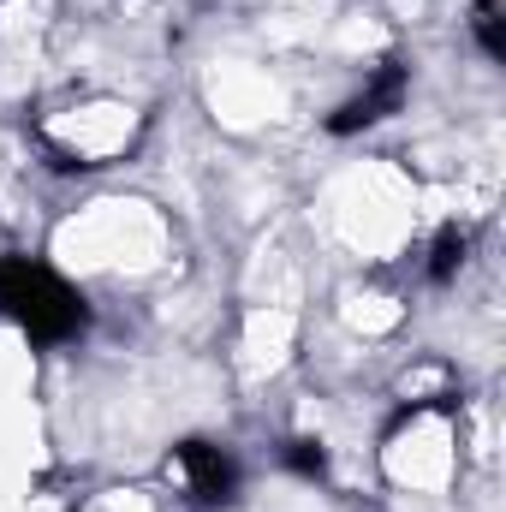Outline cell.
Masks as SVG:
<instances>
[{
  "instance_id": "cell-1",
  "label": "cell",
  "mask_w": 506,
  "mask_h": 512,
  "mask_svg": "<svg viewBox=\"0 0 506 512\" xmlns=\"http://www.w3.org/2000/svg\"><path fill=\"white\" fill-rule=\"evenodd\" d=\"M0 304L36 340H66V334L84 328V298L36 262H0Z\"/></svg>"
},
{
  "instance_id": "cell-2",
  "label": "cell",
  "mask_w": 506,
  "mask_h": 512,
  "mask_svg": "<svg viewBox=\"0 0 506 512\" xmlns=\"http://www.w3.org/2000/svg\"><path fill=\"white\" fill-rule=\"evenodd\" d=\"M173 453H179V465L191 471V495H197V501H209V507H227V501H233L239 471H233V459H227L221 447H209V441H179Z\"/></svg>"
},
{
  "instance_id": "cell-3",
  "label": "cell",
  "mask_w": 506,
  "mask_h": 512,
  "mask_svg": "<svg viewBox=\"0 0 506 512\" xmlns=\"http://www.w3.org/2000/svg\"><path fill=\"white\" fill-rule=\"evenodd\" d=\"M399 96H405V66H381V78L364 90V96H352L346 108H334V114H328V131H334V137H346V131L376 126L381 114H393V108H399Z\"/></svg>"
},
{
  "instance_id": "cell-4",
  "label": "cell",
  "mask_w": 506,
  "mask_h": 512,
  "mask_svg": "<svg viewBox=\"0 0 506 512\" xmlns=\"http://www.w3.org/2000/svg\"><path fill=\"white\" fill-rule=\"evenodd\" d=\"M477 42H483V54L489 60H506V30H501V6L495 0H477Z\"/></svg>"
},
{
  "instance_id": "cell-5",
  "label": "cell",
  "mask_w": 506,
  "mask_h": 512,
  "mask_svg": "<svg viewBox=\"0 0 506 512\" xmlns=\"http://www.w3.org/2000/svg\"><path fill=\"white\" fill-rule=\"evenodd\" d=\"M465 245H471V239H465L459 227H441V239H435V251H429V274H435V280H447V274L465 262Z\"/></svg>"
},
{
  "instance_id": "cell-6",
  "label": "cell",
  "mask_w": 506,
  "mask_h": 512,
  "mask_svg": "<svg viewBox=\"0 0 506 512\" xmlns=\"http://www.w3.org/2000/svg\"><path fill=\"white\" fill-rule=\"evenodd\" d=\"M286 465L298 477H322V447L316 441H286Z\"/></svg>"
}]
</instances>
